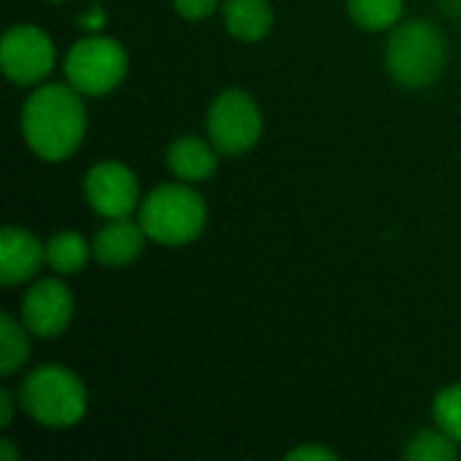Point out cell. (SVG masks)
Wrapping results in <instances>:
<instances>
[{
    "mask_svg": "<svg viewBox=\"0 0 461 461\" xmlns=\"http://www.w3.org/2000/svg\"><path fill=\"white\" fill-rule=\"evenodd\" d=\"M446 65V41L440 30L424 19L400 24L386 43V70L408 89L429 86Z\"/></svg>",
    "mask_w": 461,
    "mask_h": 461,
    "instance_id": "3",
    "label": "cell"
},
{
    "mask_svg": "<svg viewBox=\"0 0 461 461\" xmlns=\"http://www.w3.org/2000/svg\"><path fill=\"white\" fill-rule=\"evenodd\" d=\"M208 211L203 197L184 184L157 186L140 205V227L162 246H184L205 227Z\"/></svg>",
    "mask_w": 461,
    "mask_h": 461,
    "instance_id": "4",
    "label": "cell"
},
{
    "mask_svg": "<svg viewBox=\"0 0 461 461\" xmlns=\"http://www.w3.org/2000/svg\"><path fill=\"white\" fill-rule=\"evenodd\" d=\"M46 259V246L41 240L22 230V227H3L0 232V281L5 286L22 284L32 278Z\"/></svg>",
    "mask_w": 461,
    "mask_h": 461,
    "instance_id": "10",
    "label": "cell"
},
{
    "mask_svg": "<svg viewBox=\"0 0 461 461\" xmlns=\"http://www.w3.org/2000/svg\"><path fill=\"white\" fill-rule=\"evenodd\" d=\"M89 205L105 219H127L138 205V178L122 162H100L84 181Z\"/></svg>",
    "mask_w": 461,
    "mask_h": 461,
    "instance_id": "8",
    "label": "cell"
},
{
    "mask_svg": "<svg viewBox=\"0 0 461 461\" xmlns=\"http://www.w3.org/2000/svg\"><path fill=\"white\" fill-rule=\"evenodd\" d=\"M405 456L411 461H456L459 451H456V440L438 427V429L419 432L408 443Z\"/></svg>",
    "mask_w": 461,
    "mask_h": 461,
    "instance_id": "17",
    "label": "cell"
},
{
    "mask_svg": "<svg viewBox=\"0 0 461 461\" xmlns=\"http://www.w3.org/2000/svg\"><path fill=\"white\" fill-rule=\"evenodd\" d=\"M224 22L230 35L238 41L254 43L273 30V8L267 0H227Z\"/></svg>",
    "mask_w": 461,
    "mask_h": 461,
    "instance_id": "13",
    "label": "cell"
},
{
    "mask_svg": "<svg viewBox=\"0 0 461 461\" xmlns=\"http://www.w3.org/2000/svg\"><path fill=\"white\" fill-rule=\"evenodd\" d=\"M24 327L38 338H57L73 319V297L65 284L54 278L38 281L22 303Z\"/></svg>",
    "mask_w": 461,
    "mask_h": 461,
    "instance_id": "9",
    "label": "cell"
},
{
    "mask_svg": "<svg viewBox=\"0 0 461 461\" xmlns=\"http://www.w3.org/2000/svg\"><path fill=\"white\" fill-rule=\"evenodd\" d=\"M3 73L14 84H38L54 68V43L35 24H14L0 46Z\"/></svg>",
    "mask_w": 461,
    "mask_h": 461,
    "instance_id": "7",
    "label": "cell"
},
{
    "mask_svg": "<svg viewBox=\"0 0 461 461\" xmlns=\"http://www.w3.org/2000/svg\"><path fill=\"white\" fill-rule=\"evenodd\" d=\"M216 146L205 143L203 138L184 135L167 149V167L181 178V181H205L208 176L216 173Z\"/></svg>",
    "mask_w": 461,
    "mask_h": 461,
    "instance_id": "12",
    "label": "cell"
},
{
    "mask_svg": "<svg viewBox=\"0 0 461 461\" xmlns=\"http://www.w3.org/2000/svg\"><path fill=\"white\" fill-rule=\"evenodd\" d=\"M30 357V340L22 324H16L8 313L0 316V373L14 375Z\"/></svg>",
    "mask_w": 461,
    "mask_h": 461,
    "instance_id": "15",
    "label": "cell"
},
{
    "mask_svg": "<svg viewBox=\"0 0 461 461\" xmlns=\"http://www.w3.org/2000/svg\"><path fill=\"white\" fill-rule=\"evenodd\" d=\"M286 459L289 461H338V454L335 451H330V448H324V446H300V448H294L292 454H286Z\"/></svg>",
    "mask_w": 461,
    "mask_h": 461,
    "instance_id": "20",
    "label": "cell"
},
{
    "mask_svg": "<svg viewBox=\"0 0 461 461\" xmlns=\"http://www.w3.org/2000/svg\"><path fill=\"white\" fill-rule=\"evenodd\" d=\"M435 421L438 427L451 435L456 443H461V384H454L448 389H443L438 397H435Z\"/></svg>",
    "mask_w": 461,
    "mask_h": 461,
    "instance_id": "18",
    "label": "cell"
},
{
    "mask_svg": "<svg viewBox=\"0 0 461 461\" xmlns=\"http://www.w3.org/2000/svg\"><path fill=\"white\" fill-rule=\"evenodd\" d=\"M19 400L30 419L51 429L73 427L86 413V386L73 370L59 365L35 367L24 378Z\"/></svg>",
    "mask_w": 461,
    "mask_h": 461,
    "instance_id": "2",
    "label": "cell"
},
{
    "mask_svg": "<svg viewBox=\"0 0 461 461\" xmlns=\"http://www.w3.org/2000/svg\"><path fill=\"white\" fill-rule=\"evenodd\" d=\"M14 419V397L8 392H0V427L5 429Z\"/></svg>",
    "mask_w": 461,
    "mask_h": 461,
    "instance_id": "21",
    "label": "cell"
},
{
    "mask_svg": "<svg viewBox=\"0 0 461 461\" xmlns=\"http://www.w3.org/2000/svg\"><path fill=\"white\" fill-rule=\"evenodd\" d=\"M176 3V11L184 16V19H205L216 11V3L219 0H173Z\"/></svg>",
    "mask_w": 461,
    "mask_h": 461,
    "instance_id": "19",
    "label": "cell"
},
{
    "mask_svg": "<svg viewBox=\"0 0 461 461\" xmlns=\"http://www.w3.org/2000/svg\"><path fill=\"white\" fill-rule=\"evenodd\" d=\"M0 456H3V461H16V451L8 440H0Z\"/></svg>",
    "mask_w": 461,
    "mask_h": 461,
    "instance_id": "22",
    "label": "cell"
},
{
    "mask_svg": "<svg viewBox=\"0 0 461 461\" xmlns=\"http://www.w3.org/2000/svg\"><path fill=\"white\" fill-rule=\"evenodd\" d=\"M208 135L221 154H246L262 135V113L243 89H224L208 111Z\"/></svg>",
    "mask_w": 461,
    "mask_h": 461,
    "instance_id": "6",
    "label": "cell"
},
{
    "mask_svg": "<svg viewBox=\"0 0 461 461\" xmlns=\"http://www.w3.org/2000/svg\"><path fill=\"white\" fill-rule=\"evenodd\" d=\"M73 86L49 84L30 95L22 111L27 146L46 162L68 159L86 135V111Z\"/></svg>",
    "mask_w": 461,
    "mask_h": 461,
    "instance_id": "1",
    "label": "cell"
},
{
    "mask_svg": "<svg viewBox=\"0 0 461 461\" xmlns=\"http://www.w3.org/2000/svg\"><path fill=\"white\" fill-rule=\"evenodd\" d=\"M348 14L365 30H389L402 16V0H348Z\"/></svg>",
    "mask_w": 461,
    "mask_h": 461,
    "instance_id": "16",
    "label": "cell"
},
{
    "mask_svg": "<svg viewBox=\"0 0 461 461\" xmlns=\"http://www.w3.org/2000/svg\"><path fill=\"white\" fill-rule=\"evenodd\" d=\"M89 259V246L78 232H57L49 243H46V262L57 270V273H78Z\"/></svg>",
    "mask_w": 461,
    "mask_h": 461,
    "instance_id": "14",
    "label": "cell"
},
{
    "mask_svg": "<svg viewBox=\"0 0 461 461\" xmlns=\"http://www.w3.org/2000/svg\"><path fill=\"white\" fill-rule=\"evenodd\" d=\"M127 73V51L119 41L108 35H92L78 41L65 59V76L70 86L81 95H108Z\"/></svg>",
    "mask_w": 461,
    "mask_h": 461,
    "instance_id": "5",
    "label": "cell"
},
{
    "mask_svg": "<svg viewBox=\"0 0 461 461\" xmlns=\"http://www.w3.org/2000/svg\"><path fill=\"white\" fill-rule=\"evenodd\" d=\"M146 238L149 235L140 224H132L130 219H111V224H105L97 232L92 251H95L97 262H103L108 267H122V265H130L132 259H138Z\"/></svg>",
    "mask_w": 461,
    "mask_h": 461,
    "instance_id": "11",
    "label": "cell"
}]
</instances>
